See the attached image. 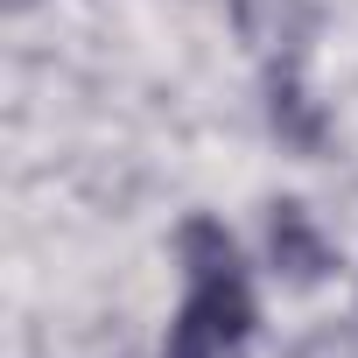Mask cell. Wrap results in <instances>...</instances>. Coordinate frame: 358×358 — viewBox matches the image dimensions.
Here are the masks:
<instances>
[{
  "label": "cell",
  "mask_w": 358,
  "mask_h": 358,
  "mask_svg": "<svg viewBox=\"0 0 358 358\" xmlns=\"http://www.w3.org/2000/svg\"><path fill=\"white\" fill-rule=\"evenodd\" d=\"M8 8H15V15H22V8H36V0H8Z\"/></svg>",
  "instance_id": "obj_5"
},
{
  "label": "cell",
  "mask_w": 358,
  "mask_h": 358,
  "mask_svg": "<svg viewBox=\"0 0 358 358\" xmlns=\"http://www.w3.org/2000/svg\"><path fill=\"white\" fill-rule=\"evenodd\" d=\"M232 22H239L246 50L267 71H302V50L316 36V8L309 0H232Z\"/></svg>",
  "instance_id": "obj_2"
},
{
  "label": "cell",
  "mask_w": 358,
  "mask_h": 358,
  "mask_svg": "<svg viewBox=\"0 0 358 358\" xmlns=\"http://www.w3.org/2000/svg\"><path fill=\"white\" fill-rule=\"evenodd\" d=\"M176 253H183V274H190V295L169 323V344L162 358H246L253 344V288L239 274V246L225 239L218 218H190L176 232Z\"/></svg>",
  "instance_id": "obj_1"
},
{
  "label": "cell",
  "mask_w": 358,
  "mask_h": 358,
  "mask_svg": "<svg viewBox=\"0 0 358 358\" xmlns=\"http://www.w3.org/2000/svg\"><path fill=\"white\" fill-rule=\"evenodd\" d=\"M267 253H274V274H288L295 288H316V281L337 267L330 239L316 232V218H309L302 204H274V211H267Z\"/></svg>",
  "instance_id": "obj_3"
},
{
  "label": "cell",
  "mask_w": 358,
  "mask_h": 358,
  "mask_svg": "<svg viewBox=\"0 0 358 358\" xmlns=\"http://www.w3.org/2000/svg\"><path fill=\"white\" fill-rule=\"evenodd\" d=\"M267 120L295 155H323V141H330V120L302 92V71H267Z\"/></svg>",
  "instance_id": "obj_4"
}]
</instances>
